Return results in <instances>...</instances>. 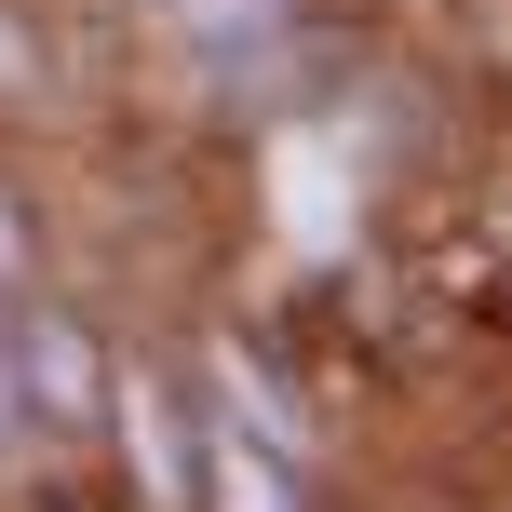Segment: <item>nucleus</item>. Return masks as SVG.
I'll return each mask as SVG.
<instances>
[{
  "instance_id": "1",
  "label": "nucleus",
  "mask_w": 512,
  "mask_h": 512,
  "mask_svg": "<svg viewBox=\"0 0 512 512\" xmlns=\"http://www.w3.org/2000/svg\"><path fill=\"white\" fill-rule=\"evenodd\" d=\"M270 189H283V243L324 256L337 230H351V203H337V149H324V135H283V149H270Z\"/></svg>"
},
{
  "instance_id": "2",
  "label": "nucleus",
  "mask_w": 512,
  "mask_h": 512,
  "mask_svg": "<svg viewBox=\"0 0 512 512\" xmlns=\"http://www.w3.org/2000/svg\"><path fill=\"white\" fill-rule=\"evenodd\" d=\"M216 512H283V486H270V459H243V445H230V472H216Z\"/></svg>"
}]
</instances>
